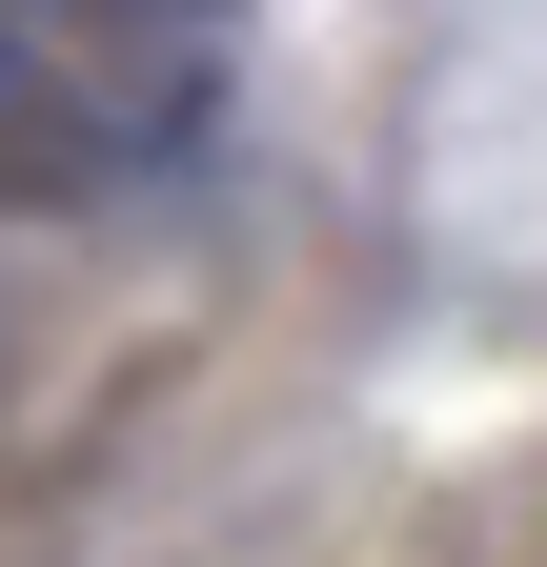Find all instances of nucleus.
<instances>
[{
  "mask_svg": "<svg viewBox=\"0 0 547 567\" xmlns=\"http://www.w3.org/2000/svg\"><path fill=\"white\" fill-rule=\"evenodd\" d=\"M0 142H21V21H0Z\"/></svg>",
  "mask_w": 547,
  "mask_h": 567,
  "instance_id": "f257e3e1",
  "label": "nucleus"
},
{
  "mask_svg": "<svg viewBox=\"0 0 547 567\" xmlns=\"http://www.w3.org/2000/svg\"><path fill=\"white\" fill-rule=\"evenodd\" d=\"M163 21H203V0H163Z\"/></svg>",
  "mask_w": 547,
  "mask_h": 567,
  "instance_id": "f03ea898",
  "label": "nucleus"
}]
</instances>
